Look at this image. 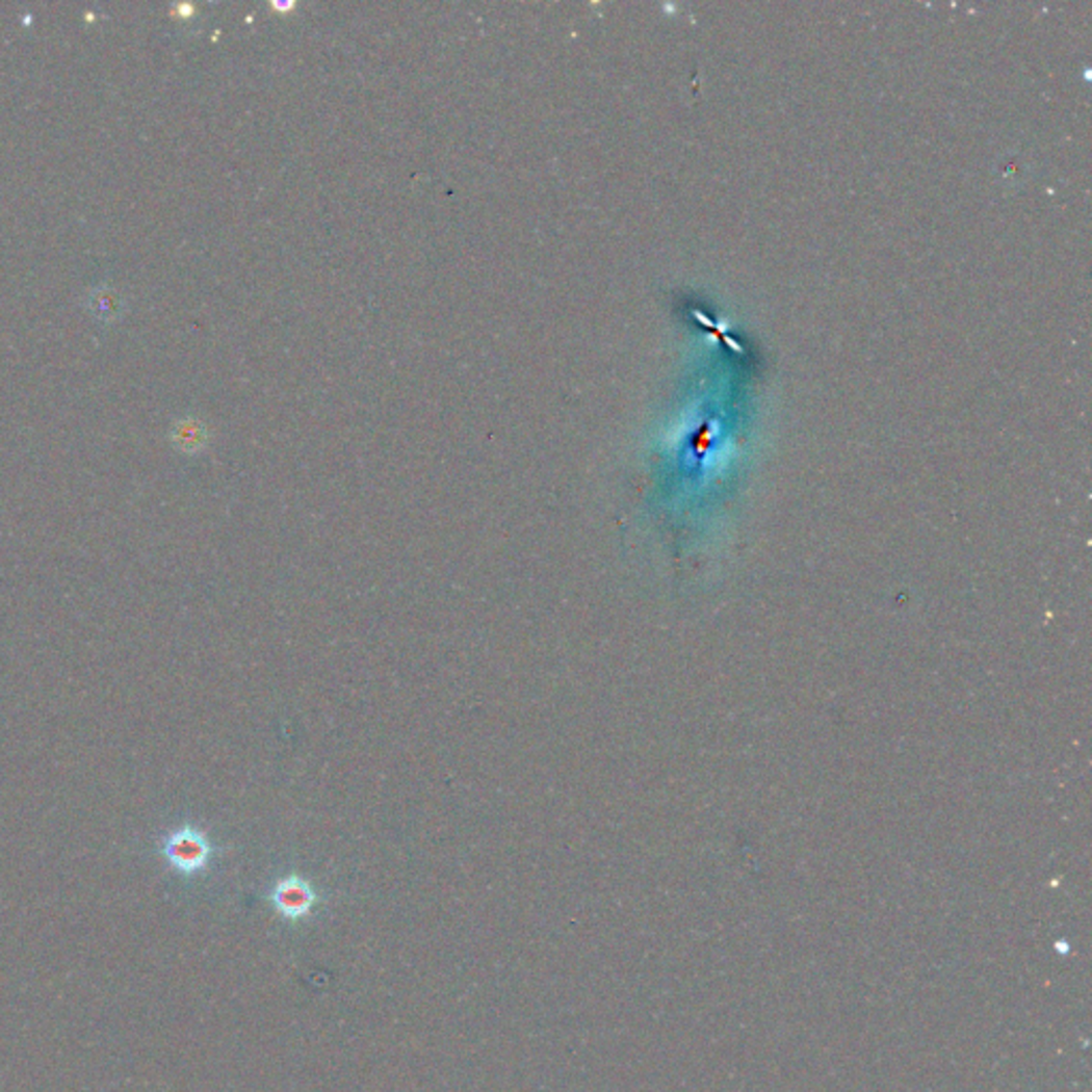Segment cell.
<instances>
[{
  "mask_svg": "<svg viewBox=\"0 0 1092 1092\" xmlns=\"http://www.w3.org/2000/svg\"><path fill=\"white\" fill-rule=\"evenodd\" d=\"M160 852L164 860L170 862V866L182 875L201 873L214 854L207 834L194 826H182L172 830L162 838Z\"/></svg>",
  "mask_w": 1092,
  "mask_h": 1092,
  "instance_id": "cell-1",
  "label": "cell"
},
{
  "mask_svg": "<svg viewBox=\"0 0 1092 1092\" xmlns=\"http://www.w3.org/2000/svg\"><path fill=\"white\" fill-rule=\"evenodd\" d=\"M90 306L93 310H97L103 318H109V316H115L120 310V302H118V295H113V292H109V288H101V290H95L93 297H90Z\"/></svg>",
  "mask_w": 1092,
  "mask_h": 1092,
  "instance_id": "cell-3",
  "label": "cell"
},
{
  "mask_svg": "<svg viewBox=\"0 0 1092 1092\" xmlns=\"http://www.w3.org/2000/svg\"><path fill=\"white\" fill-rule=\"evenodd\" d=\"M318 896L314 892V888L308 884L306 879L297 877V875H290V877H284L280 879L274 892H271V903L274 907L278 909V913H282L284 917L288 919H302L306 915L312 913L314 905H316Z\"/></svg>",
  "mask_w": 1092,
  "mask_h": 1092,
  "instance_id": "cell-2",
  "label": "cell"
}]
</instances>
